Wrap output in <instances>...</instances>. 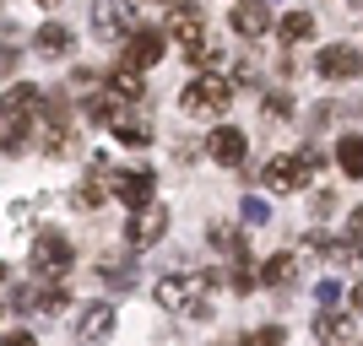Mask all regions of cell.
<instances>
[{
	"mask_svg": "<svg viewBox=\"0 0 363 346\" xmlns=\"http://www.w3.org/2000/svg\"><path fill=\"white\" fill-rule=\"evenodd\" d=\"M179 108L184 114H196V120H223L228 108H233V81L217 71H201L190 87L179 92Z\"/></svg>",
	"mask_w": 363,
	"mask_h": 346,
	"instance_id": "cell-1",
	"label": "cell"
},
{
	"mask_svg": "<svg viewBox=\"0 0 363 346\" xmlns=\"http://www.w3.org/2000/svg\"><path fill=\"white\" fill-rule=\"evenodd\" d=\"M320 168V151H303V157H272L266 163V190L272 195H293L309 184V173Z\"/></svg>",
	"mask_w": 363,
	"mask_h": 346,
	"instance_id": "cell-2",
	"label": "cell"
},
{
	"mask_svg": "<svg viewBox=\"0 0 363 346\" xmlns=\"http://www.w3.org/2000/svg\"><path fill=\"white\" fill-rule=\"evenodd\" d=\"M71 265H76V249H71V243H65L60 233H38V243H33V276L60 282Z\"/></svg>",
	"mask_w": 363,
	"mask_h": 346,
	"instance_id": "cell-3",
	"label": "cell"
},
{
	"mask_svg": "<svg viewBox=\"0 0 363 346\" xmlns=\"http://www.w3.org/2000/svg\"><path fill=\"white\" fill-rule=\"evenodd\" d=\"M136 28V6L130 0H92V33L98 38H125Z\"/></svg>",
	"mask_w": 363,
	"mask_h": 346,
	"instance_id": "cell-4",
	"label": "cell"
},
{
	"mask_svg": "<svg viewBox=\"0 0 363 346\" xmlns=\"http://www.w3.org/2000/svg\"><path fill=\"white\" fill-rule=\"evenodd\" d=\"M33 136H38L44 151H60L65 136H71V108H65V103H44V108H38V120H33Z\"/></svg>",
	"mask_w": 363,
	"mask_h": 346,
	"instance_id": "cell-5",
	"label": "cell"
},
{
	"mask_svg": "<svg viewBox=\"0 0 363 346\" xmlns=\"http://www.w3.org/2000/svg\"><path fill=\"white\" fill-rule=\"evenodd\" d=\"M114 303H82V319H76V335L87 346H98V341H108L114 335Z\"/></svg>",
	"mask_w": 363,
	"mask_h": 346,
	"instance_id": "cell-6",
	"label": "cell"
},
{
	"mask_svg": "<svg viewBox=\"0 0 363 346\" xmlns=\"http://www.w3.org/2000/svg\"><path fill=\"white\" fill-rule=\"evenodd\" d=\"M114 195H120L130 211H147L152 195H157V179H152L147 168H136V173H114Z\"/></svg>",
	"mask_w": 363,
	"mask_h": 346,
	"instance_id": "cell-7",
	"label": "cell"
},
{
	"mask_svg": "<svg viewBox=\"0 0 363 346\" xmlns=\"http://www.w3.org/2000/svg\"><path fill=\"white\" fill-rule=\"evenodd\" d=\"M168 38H179L184 49L206 38V33H201V6L196 0H174V6H168Z\"/></svg>",
	"mask_w": 363,
	"mask_h": 346,
	"instance_id": "cell-8",
	"label": "cell"
},
{
	"mask_svg": "<svg viewBox=\"0 0 363 346\" xmlns=\"http://www.w3.org/2000/svg\"><path fill=\"white\" fill-rule=\"evenodd\" d=\"M320 76H331V81H347V76H363V49H320Z\"/></svg>",
	"mask_w": 363,
	"mask_h": 346,
	"instance_id": "cell-9",
	"label": "cell"
},
{
	"mask_svg": "<svg viewBox=\"0 0 363 346\" xmlns=\"http://www.w3.org/2000/svg\"><path fill=\"white\" fill-rule=\"evenodd\" d=\"M168 38L163 33H130V38H125V65H136V71H147V65H157L168 54Z\"/></svg>",
	"mask_w": 363,
	"mask_h": 346,
	"instance_id": "cell-10",
	"label": "cell"
},
{
	"mask_svg": "<svg viewBox=\"0 0 363 346\" xmlns=\"http://www.w3.org/2000/svg\"><path fill=\"white\" fill-rule=\"evenodd\" d=\"M163 233H168V211H152V206H147L136 222L125 227V243H130V249H147V243H157Z\"/></svg>",
	"mask_w": 363,
	"mask_h": 346,
	"instance_id": "cell-11",
	"label": "cell"
},
{
	"mask_svg": "<svg viewBox=\"0 0 363 346\" xmlns=\"http://www.w3.org/2000/svg\"><path fill=\"white\" fill-rule=\"evenodd\" d=\"M206 146H212V157H217V163H223V168L244 163V130H239V125H217Z\"/></svg>",
	"mask_w": 363,
	"mask_h": 346,
	"instance_id": "cell-12",
	"label": "cell"
},
{
	"mask_svg": "<svg viewBox=\"0 0 363 346\" xmlns=\"http://www.w3.org/2000/svg\"><path fill=\"white\" fill-rule=\"evenodd\" d=\"M233 33H244V38L272 33V11H266L260 0H239V6H233Z\"/></svg>",
	"mask_w": 363,
	"mask_h": 346,
	"instance_id": "cell-13",
	"label": "cell"
},
{
	"mask_svg": "<svg viewBox=\"0 0 363 346\" xmlns=\"http://www.w3.org/2000/svg\"><path fill=\"white\" fill-rule=\"evenodd\" d=\"M190 292H196V276H163V282L152 287L157 308H190Z\"/></svg>",
	"mask_w": 363,
	"mask_h": 346,
	"instance_id": "cell-14",
	"label": "cell"
},
{
	"mask_svg": "<svg viewBox=\"0 0 363 346\" xmlns=\"http://www.w3.org/2000/svg\"><path fill=\"white\" fill-rule=\"evenodd\" d=\"M44 103H49V98H44L38 87H28V81L6 92V114H11V120H28V125L38 120V108H44Z\"/></svg>",
	"mask_w": 363,
	"mask_h": 346,
	"instance_id": "cell-15",
	"label": "cell"
},
{
	"mask_svg": "<svg viewBox=\"0 0 363 346\" xmlns=\"http://www.w3.org/2000/svg\"><path fill=\"white\" fill-rule=\"evenodd\" d=\"M108 92L120 98V103H141L147 87H141V71L136 65H120V71H108Z\"/></svg>",
	"mask_w": 363,
	"mask_h": 346,
	"instance_id": "cell-16",
	"label": "cell"
},
{
	"mask_svg": "<svg viewBox=\"0 0 363 346\" xmlns=\"http://www.w3.org/2000/svg\"><path fill=\"white\" fill-rule=\"evenodd\" d=\"M315 341L320 346H347L352 341V319L347 314H320L315 319Z\"/></svg>",
	"mask_w": 363,
	"mask_h": 346,
	"instance_id": "cell-17",
	"label": "cell"
},
{
	"mask_svg": "<svg viewBox=\"0 0 363 346\" xmlns=\"http://www.w3.org/2000/svg\"><path fill=\"white\" fill-rule=\"evenodd\" d=\"M336 168H342V179H363V136L336 141Z\"/></svg>",
	"mask_w": 363,
	"mask_h": 346,
	"instance_id": "cell-18",
	"label": "cell"
},
{
	"mask_svg": "<svg viewBox=\"0 0 363 346\" xmlns=\"http://www.w3.org/2000/svg\"><path fill=\"white\" fill-rule=\"evenodd\" d=\"M293 276H298V255H288V249H282V255L266 260L260 282H266V287H293Z\"/></svg>",
	"mask_w": 363,
	"mask_h": 346,
	"instance_id": "cell-19",
	"label": "cell"
},
{
	"mask_svg": "<svg viewBox=\"0 0 363 346\" xmlns=\"http://www.w3.org/2000/svg\"><path fill=\"white\" fill-rule=\"evenodd\" d=\"M65 49H71V28H65V22H44V28H38V54L55 60V54H65Z\"/></svg>",
	"mask_w": 363,
	"mask_h": 346,
	"instance_id": "cell-20",
	"label": "cell"
},
{
	"mask_svg": "<svg viewBox=\"0 0 363 346\" xmlns=\"http://www.w3.org/2000/svg\"><path fill=\"white\" fill-rule=\"evenodd\" d=\"M309 33H315V16H309V11H293V16L277 22V38H282V44H303Z\"/></svg>",
	"mask_w": 363,
	"mask_h": 346,
	"instance_id": "cell-21",
	"label": "cell"
},
{
	"mask_svg": "<svg viewBox=\"0 0 363 346\" xmlns=\"http://www.w3.org/2000/svg\"><path fill=\"white\" fill-rule=\"evenodd\" d=\"M331 265H363V243L358 238H342V243H325Z\"/></svg>",
	"mask_w": 363,
	"mask_h": 346,
	"instance_id": "cell-22",
	"label": "cell"
},
{
	"mask_svg": "<svg viewBox=\"0 0 363 346\" xmlns=\"http://www.w3.org/2000/svg\"><path fill=\"white\" fill-rule=\"evenodd\" d=\"M239 217H244V222H250V227H266V222H272V206L250 195V200H244V206H239Z\"/></svg>",
	"mask_w": 363,
	"mask_h": 346,
	"instance_id": "cell-23",
	"label": "cell"
},
{
	"mask_svg": "<svg viewBox=\"0 0 363 346\" xmlns=\"http://www.w3.org/2000/svg\"><path fill=\"white\" fill-rule=\"evenodd\" d=\"M184 54H190V65H196V71H212V65H217V44H206V38H201V44H190Z\"/></svg>",
	"mask_w": 363,
	"mask_h": 346,
	"instance_id": "cell-24",
	"label": "cell"
},
{
	"mask_svg": "<svg viewBox=\"0 0 363 346\" xmlns=\"http://www.w3.org/2000/svg\"><path fill=\"white\" fill-rule=\"evenodd\" d=\"M76 206H104V184H92V179H82V184H76Z\"/></svg>",
	"mask_w": 363,
	"mask_h": 346,
	"instance_id": "cell-25",
	"label": "cell"
},
{
	"mask_svg": "<svg viewBox=\"0 0 363 346\" xmlns=\"http://www.w3.org/2000/svg\"><path fill=\"white\" fill-rule=\"evenodd\" d=\"M104 282L108 287H130L136 282V265H104Z\"/></svg>",
	"mask_w": 363,
	"mask_h": 346,
	"instance_id": "cell-26",
	"label": "cell"
},
{
	"mask_svg": "<svg viewBox=\"0 0 363 346\" xmlns=\"http://www.w3.org/2000/svg\"><path fill=\"white\" fill-rule=\"evenodd\" d=\"M288 341V330H282V325H266V330L255 335V346H282Z\"/></svg>",
	"mask_w": 363,
	"mask_h": 346,
	"instance_id": "cell-27",
	"label": "cell"
},
{
	"mask_svg": "<svg viewBox=\"0 0 363 346\" xmlns=\"http://www.w3.org/2000/svg\"><path fill=\"white\" fill-rule=\"evenodd\" d=\"M315 298H320V303H336V298H342V282H320Z\"/></svg>",
	"mask_w": 363,
	"mask_h": 346,
	"instance_id": "cell-28",
	"label": "cell"
},
{
	"mask_svg": "<svg viewBox=\"0 0 363 346\" xmlns=\"http://www.w3.org/2000/svg\"><path fill=\"white\" fill-rule=\"evenodd\" d=\"M6 346H38V341H33L28 330H11V335H6Z\"/></svg>",
	"mask_w": 363,
	"mask_h": 346,
	"instance_id": "cell-29",
	"label": "cell"
},
{
	"mask_svg": "<svg viewBox=\"0 0 363 346\" xmlns=\"http://www.w3.org/2000/svg\"><path fill=\"white\" fill-rule=\"evenodd\" d=\"M347 227H352V238H363V206L352 211V222H347Z\"/></svg>",
	"mask_w": 363,
	"mask_h": 346,
	"instance_id": "cell-30",
	"label": "cell"
},
{
	"mask_svg": "<svg viewBox=\"0 0 363 346\" xmlns=\"http://www.w3.org/2000/svg\"><path fill=\"white\" fill-rule=\"evenodd\" d=\"M352 308H363V282H358V287H352Z\"/></svg>",
	"mask_w": 363,
	"mask_h": 346,
	"instance_id": "cell-31",
	"label": "cell"
},
{
	"mask_svg": "<svg viewBox=\"0 0 363 346\" xmlns=\"http://www.w3.org/2000/svg\"><path fill=\"white\" fill-rule=\"evenodd\" d=\"M223 346H255V341H244V335H233V341H223Z\"/></svg>",
	"mask_w": 363,
	"mask_h": 346,
	"instance_id": "cell-32",
	"label": "cell"
},
{
	"mask_svg": "<svg viewBox=\"0 0 363 346\" xmlns=\"http://www.w3.org/2000/svg\"><path fill=\"white\" fill-rule=\"evenodd\" d=\"M0 114H6V98H0Z\"/></svg>",
	"mask_w": 363,
	"mask_h": 346,
	"instance_id": "cell-33",
	"label": "cell"
},
{
	"mask_svg": "<svg viewBox=\"0 0 363 346\" xmlns=\"http://www.w3.org/2000/svg\"><path fill=\"white\" fill-rule=\"evenodd\" d=\"M44 6H55V0H44Z\"/></svg>",
	"mask_w": 363,
	"mask_h": 346,
	"instance_id": "cell-34",
	"label": "cell"
},
{
	"mask_svg": "<svg viewBox=\"0 0 363 346\" xmlns=\"http://www.w3.org/2000/svg\"><path fill=\"white\" fill-rule=\"evenodd\" d=\"M168 6H174V0H168Z\"/></svg>",
	"mask_w": 363,
	"mask_h": 346,
	"instance_id": "cell-35",
	"label": "cell"
}]
</instances>
